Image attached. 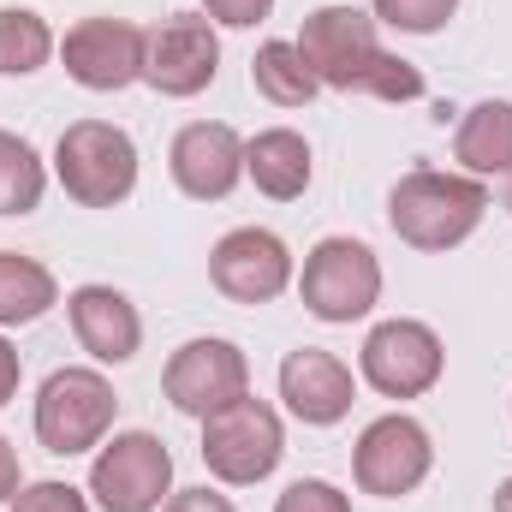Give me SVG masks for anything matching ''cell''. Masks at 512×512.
I'll list each match as a JSON object with an SVG mask.
<instances>
[{"mask_svg":"<svg viewBox=\"0 0 512 512\" xmlns=\"http://www.w3.org/2000/svg\"><path fill=\"white\" fill-rule=\"evenodd\" d=\"M507 209H512V185H507Z\"/></svg>","mask_w":512,"mask_h":512,"instance_id":"4dcf8cb0","label":"cell"},{"mask_svg":"<svg viewBox=\"0 0 512 512\" xmlns=\"http://www.w3.org/2000/svg\"><path fill=\"white\" fill-rule=\"evenodd\" d=\"M114 387L102 370H54L42 393H36V441L54 453V459H72V453H90L108 441L114 429Z\"/></svg>","mask_w":512,"mask_h":512,"instance_id":"277c9868","label":"cell"},{"mask_svg":"<svg viewBox=\"0 0 512 512\" xmlns=\"http://www.w3.org/2000/svg\"><path fill=\"white\" fill-rule=\"evenodd\" d=\"M54 298H60V286H54V274L36 256L0 251V328H18V322L48 316Z\"/></svg>","mask_w":512,"mask_h":512,"instance_id":"d6986e66","label":"cell"},{"mask_svg":"<svg viewBox=\"0 0 512 512\" xmlns=\"http://www.w3.org/2000/svg\"><path fill=\"white\" fill-rule=\"evenodd\" d=\"M161 393H167L173 411L209 417V411L251 393V364H245V352L233 340H185L161 370Z\"/></svg>","mask_w":512,"mask_h":512,"instance_id":"9c48e42d","label":"cell"},{"mask_svg":"<svg viewBox=\"0 0 512 512\" xmlns=\"http://www.w3.org/2000/svg\"><path fill=\"white\" fill-rule=\"evenodd\" d=\"M54 173H60L72 203L114 209L137 191V143L108 120H78L54 143Z\"/></svg>","mask_w":512,"mask_h":512,"instance_id":"3957f363","label":"cell"},{"mask_svg":"<svg viewBox=\"0 0 512 512\" xmlns=\"http://www.w3.org/2000/svg\"><path fill=\"white\" fill-rule=\"evenodd\" d=\"M453 155L465 161V173H471V179L512 173V102H477V108L459 120Z\"/></svg>","mask_w":512,"mask_h":512,"instance_id":"ac0fdd59","label":"cell"},{"mask_svg":"<svg viewBox=\"0 0 512 512\" xmlns=\"http://www.w3.org/2000/svg\"><path fill=\"white\" fill-rule=\"evenodd\" d=\"M54 54V30L30 6H0V78H30Z\"/></svg>","mask_w":512,"mask_h":512,"instance_id":"44dd1931","label":"cell"},{"mask_svg":"<svg viewBox=\"0 0 512 512\" xmlns=\"http://www.w3.org/2000/svg\"><path fill=\"white\" fill-rule=\"evenodd\" d=\"M24 489V471H18V453H12V441L0 435V501H12Z\"/></svg>","mask_w":512,"mask_h":512,"instance_id":"83f0119b","label":"cell"},{"mask_svg":"<svg viewBox=\"0 0 512 512\" xmlns=\"http://www.w3.org/2000/svg\"><path fill=\"white\" fill-rule=\"evenodd\" d=\"M18 376H24V364H18V352H12V346L0 340V405H6L12 393H18Z\"/></svg>","mask_w":512,"mask_h":512,"instance_id":"f1b7e54d","label":"cell"},{"mask_svg":"<svg viewBox=\"0 0 512 512\" xmlns=\"http://www.w3.org/2000/svg\"><path fill=\"white\" fill-rule=\"evenodd\" d=\"M167 489H173V453L149 429H126L102 441L90 465V495L102 512H155L167 501Z\"/></svg>","mask_w":512,"mask_h":512,"instance_id":"52a82bcc","label":"cell"},{"mask_svg":"<svg viewBox=\"0 0 512 512\" xmlns=\"http://www.w3.org/2000/svg\"><path fill=\"white\" fill-rule=\"evenodd\" d=\"M167 167H173V185H179L185 197L221 203V197H233V185L245 179V137L233 126H221V120H197V126H185L173 137Z\"/></svg>","mask_w":512,"mask_h":512,"instance_id":"5bb4252c","label":"cell"},{"mask_svg":"<svg viewBox=\"0 0 512 512\" xmlns=\"http://www.w3.org/2000/svg\"><path fill=\"white\" fill-rule=\"evenodd\" d=\"M495 512H512V477L501 483V489H495Z\"/></svg>","mask_w":512,"mask_h":512,"instance_id":"f546056e","label":"cell"},{"mask_svg":"<svg viewBox=\"0 0 512 512\" xmlns=\"http://www.w3.org/2000/svg\"><path fill=\"white\" fill-rule=\"evenodd\" d=\"M274 512H352V501H346L334 483H322V477H298V483L274 501Z\"/></svg>","mask_w":512,"mask_h":512,"instance_id":"cb8c5ba5","label":"cell"},{"mask_svg":"<svg viewBox=\"0 0 512 512\" xmlns=\"http://www.w3.org/2000/svg\"><path fill=\"white\" fill-rule=\"evenodd\" d=\"M251 84L274 102V108H304L322 84L310 72V60L298 54V42H262L251 60Z\"/></svg>","mask_w":512,"mask_h":512,"instance_id":"ffe728a7","label":"cell"},{"mask_svg":"<svg viewBox=\"0 0 512 512\" xmlns=\"http://www.w3.org/2000/svg\"><path fill=\"white\" fill-rule=\"evenodd\" d=\"M441 364H447V352H441L435 328L411 322V316H393L382 328H370L364 358H358L364 382L376 387L382 399H417V393H429V387L441 382Z\"/></svg>","mask_w":512,"mask_h":512,"instance_id":"30bf717a","label":"cell"},{"mask_svg":"<svg viewBox=\"0 0 512 512\" xmlns=\"http://www.w3.org/2000/svg\"><path fill=\"white\" fill-rule=\"evenodd\" d=\"M209 280L233 304H274L292 286V251L268 227H239L209 251Z\"/></svg>","mask_w":512,"mask_h":512,"instance_id":"4fadbf2b","label":"cell"},{"mask_svg":"<svg viewBox=\"0 0 512 512\" xmlns=\"http://www.w3.org/2000/svg\"><path fill=\"white\" fill-rule=\"evenodd\" d=\"M370 6H376V24H393L405 36H435L459 12V0H370Z\"/></svg>","mask_w":512,"mask_h":512,"instance_id":"603a6c76","label":"cell"},{"mask_svg":"<svg viewBox=\"0 0 512 512\" xmlns=\"http://www.w3.org/2000/svg\"><path fill=\"white\" fill-rule=\"evenodd\" d=\"M435 465V447H429V429L405 411L393 417H376L364 435H358V453H352V477L364 495H382V501H399L411 495Z\"/></svg>","mask_w":512,"mask_h":512,"instance_id":"8fae6325","label":"cell"},{"mask_svg":"<svg viewBox=\"0 0 512 512\" xmlns=\"http://www.w3.org/2000/svg\"><path fill=\"white\" fill-rule=\"evenodd\" d=\"M280 399H286V411H292L298 423L328 429V423H340V417L352 411L358 382H352V370H346L334 352L298 346V352H286V364H280Z\"/></svg>","mask_w":512,"mask_h":512,"instance_id":"9a60e30c","label":"cell"},{"mask_svg":"<svg viewBox=\"0 0 512 512\" xmlns=\"http://www.w3.org/2000/svg\"><path fill=\"white\" fill-rule=\"evenodd\" d=\"M298 298H304V310L316 322H358L382 298V262L358 239H322L316 251L304 256Z\"/></svg>","mask_w":512,"mask_h":512,"instance_id":"8992f818","label":"cell"},{"mask_svg":"<svg viewBox=\"0 0 512 512\" xmlns=\"http://www.w3.org/2000/svg\"><path fill=\"white\" fill-rule=\"evenodd\" d=\"M143 48H149V30H137L126 18H84L66 30L60 42V60H66V78L96 90V96H114L143 78Z\"/></svg>","mask_w":512,"mask_h":512,"instance_id":"7c38bea8","label":"cell"},{"mask_svg":"<svg viewBox=\"0 0 512 512\" xmlns=\"http://www.w3.org/2000/svg\"><path fill=\"white\" fill-rule=\"evenodd\" d=\"M280 453H286V429H280L274 405H262L251 393L203 417V465L233 489L262 483L280 465Z\"/></svg>","mask_w":512,"mask_h":512,"instance_id":"5b68a950","label":"cell"},{"mask_svg":"<svg viewBox=\"0 0 512 512\" xmlns=\"http://www.w3.org/2000/svg\"><path fill=\"white\" fill-rule=\"evenodd\" d=\"M161 512H233V501L215 495V489H179V495H167Z\"/></svg>","mask_w":512,"mask_h":512,"instance_id":"4316f807","label":"cell"},{"mask_svg":"<svg viewBox=\"0 0 512 512\" xmlns=\"http://www.w3.org/2000/svg\"><path fill=\"white\" fill-rule=\"evenodd\" d=\"M221 72V36L209 24V12H173L149 30V48H143V84L185 102V96H203Z\"/></svg>","mask_w":512,"mask_h":512,"instance_id":"ba28073f","label":"cell"},{"mask_svg":"<svg viewBox=\"0 0 512 512\" xmlns=\"http://www.w3.org/2000/svg\"><path fill=\"white\" fill-rule=\"evenodd\" d=\"M245 173L256 179V191H262V197L292 203V197H304V191H310L316 161H310V143H304L298 131L274 126V131H256L251 143H245Z\"/></svg>","mask_w":512,"mask_h":512,"instance_id":"e0dca14e","label":"cell"},{"mask_svg":"<svg viewBox=\"0 0 512 512\" xmlns=\"http://www.w3.org/2000/svg\"><path fill=\"white\" fill-rule=\"evenodd\" d=\"M66 316H72L78 346L96 364H126L143 346V316H137V304H131L126 292H114V286H78L66 298Z\"/></svg>","mask_w":512,"mask_h":512,"instance_id":"2e32d148","label":"cell"},{"mask_svg":"<svg viewBox=\"0 0 512 512\" xmlns=\"http://www.w3.org/2000/svg\"><path fill=\"white\" fill-rule=\"evenodd\" d=\"M483 215H489V191L483 179H465V173L411 167L387 191V227L411 251H453L483 227Z\"/></svg>","mask_w":512,"mask_h":512,"instance_id":"7a4b0ae2","label":"cell"},{"mask_svg":"<svg viewBox=\"0 0 512 512\" xmlns=\"http://www.w3.org/2000/svg\"><path fill=\"white\" fill-rule=\"evenodd\" d=\"M203 12H209V24L251 30V24H262V18L274 12V0H203Z\"/></svg>","mask_w":512,"mask_h":512,"instance_id":"484cf974","label":"cell"},{"mask_svg":"<svg viewBox=\"0 0 512 512\" xmlns=\"http://www.w3.org/2000/svg\"><path fill=\"white\" fill-rule=\"evenodd\" d=\"M48 191V167L42 155L18 137V131H0V215H30Z\"/></svg>","mask_w":512,"mask_h":512,"instance_id":"7402d4cb","label":"cell"},{"mask_svg":"<svg viewBox=\"0 0 512 512\" xmlns=\"http://www.w3.org/2000/svg\"><path fill=\"white\" fill-rule=\"evenodd\" d=\"M298 54L310 60L322 90L340 96H376V102H417L423 72L399 54H387L376 18L358 6H316L298 30Z\"/></svg>","mask_w":512,"mask_h":512,"instance_id":"6da1fadb","label":"cell"},{"mask_svg":"<svg viewBox=\"0 0 512 512\" xmlns=\"http://www.w3.org/2000/svg\"><path fill=\"white\" fill-rule=\"evenodd\" d=\"M12 512H90V501L72 483H30L12 495Z\"/></svg>","mask_w":512,"mask_h":512,"instance_id":"d4e9b609","label":"cell"}]
</instances>
